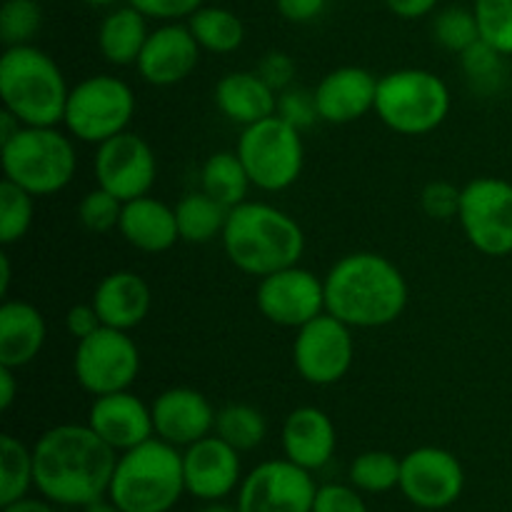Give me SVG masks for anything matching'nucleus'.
Wrapping results in <instances>:
<instances>
[{
	"label": "nucleus",
	"mask_w": 512,
	"mask_h": 512,
	"mask_svg": "<svg viewBox=\"0 0 512 512\" xmlns=\"http://www.w3.org/2000/svg\"><path fill=\"white\" fill-rule=\"evenodd\" d=\"M460 200H463V190L445 180H433L425 185L420 195V208L433 220H453L460 213Z\"/></svg>",
	"instance_id": "obj_40"
},
{
	"label": "nucleus",
	"mask_w": 512,
	"mask_h": 512,
	"mask_svg": "<svg viewBox=\"0 0 512 512\" xmlns=\"http://www.w3.org/2000/svg\"><path fill=\"white\" fill-rule=\"evenodd\" d=\"M93 170L98 188L128 203L150 193L158 175V160H155L153 148L140 135L125 130L98 145Z\"/></svg>",
	"instance_id": "obj_15"
},
{
	"label": "nucleus",
	"mask_w": 512,
	"mask_h": 512,
	"mask_svg": "<svg viewBox=\"0 0 512 512\" xmlns=\"http://www.w3.org/2000/svg\"><path fill=\"white\" fill-rule=\"evenodd\" d=\"M65 325H68V333L73 335L75 340H85L95 333V330L103 328V320H100L98 310L90 305H73L68 310V318H65Z\"/></svg>",
	"instance_id": "obj_45"
},
{
	"label": "nucleus",
	"mask_w": 512,
	"mask_h": 512,
	"mask_svg": "<svg viewBox=\"0 0 512 512\" xmlns=\"http://www.w3.org/2000/svg\"><path fill=\"white\" fill-rule=\"evenodd\" d=\"M250 185L253 183H250L248 170H245L238 153L223 150V153H213L205 160L203 173H200V188L210 198L223 203L225 208H235V205L245 203Z\"/></svg>",
	"instance_id": "obj_30"
},
{
	"label": "nucleus",
	"mask_w": 512,
	"mask_h": 512,
	"mask_svg": "<svg viewBox=\"0 0 512 512\" xmlns=\"http://www.w3.org/2000/svg\"><path fill=\"white\" fill-rule=\"evenodd\" d=\"M85 5H93V8H105V5H115L118 0H80Z\"/></svg>",
	"instance_id": "obj_53"
},
{
	"label": "nucleus",
	"mask_w": 512,
	"mask_h": 512,
	"mask_svg": "<svg viewBox=\"0 0 512 512\" xmlns=\"http://www.w3.org/2000/svg\"><path fill=\"white\" fill-rule=\"evenodd\" d=\"M135 115V93L115 75H90L70 88L63 125L80 143L100 145L125 133Z\"/></svg>",
	"instance_id": "obj_9"
},
{
	"label": "nucleus",
	"mask_w": 512,
	"mask_h": 512,
	"mask_svg": "<svg viewBox=\"0 0 512 512\" xmlns=\"http://www.w3.org/2000/svg\"><path fill=\"white\" fill-rule=\"evenodd\" d=\"M378 78L358 65H343L325 75L313 90L320 120L333 125H348L375 110Z\"/></svg>",
	"instance_id": "obj_21"
},
{
	"label": "nucleus",
	"mask_w": 512,
	"mask_h": 512,
	"mask_svg": "<svg viewBox=\"0 0 512 512\" xmlns=\"http://www.w3.org/2000/svg\"><path fill=\"white\" fill-rule=\"evenodd\" d=\"M400 463L388 450H368L350 463L348 478L360 493H390L400 485Z\"/></svg>",
	"instance_id": "obj_33"
},
{
	"label": "nucleus",
	"mask_w": 512,
	"mask_h": 512,
	"mask_svg": "<svg viewBox=\"0 0 512 512\" xmlns=\"http://www.w3.org/2000/svg\"><path fill=\"white\" fill-rule=\"evenodd\" d=\"M153 410L155 438L188 448L198 440L208 438L215 430V408L200 390L170 388L160 393L150 405Z\"/></svg>",
	"instance_id": "obj_19"
},
{
	"label": "nucleus",
	"mask_w": 512,
	"mask_h": 512,
	"mask_svg": "<svg viewBox=\"0 0 512 512\" xmlns=\"http://www.w3.org/2000/svg\"><path fill=\"white\" fill-rule=\"evenodd\" d=\"M35 488L33 448L13 435L0 438V505H10L25 498Z\"/></svg>",
	"instance_id": "obj_31"
},
{
	"label": "nucleus",
	"mask_w": 512,
	"mask_h": 512,
	"mask_svg": "<svg viewBox=\"0 0 512 512\" xmlns=\"http://www.w3.org/2000/svg\"><path fill=\"white\" fill-rule=\"evenodd\" d=\"M73 373L80 388L90 395L128 390L140 373V350L128 330L100 328L90 338L78 340Z\"/></svg>",
	"instance_id": "obj_10"
},
{
	"label": "nucleus",
	"mask_w": 512,
	"mask_h": 512,
	"mask_svg": "<svg viewBox=\"0 0 512 512\" xmlns=\"http://www.w3.org/2000/svg\"><path fill=\"white\" fill-rule=\"evenodd\" d=\"M458 218L475 250L490 258L512 253V185L508 180H470L463 188Z\"/></svg>",
	"instance_id": "obj_11"
},
{
	"label": "nucleus",
	"mask_w": 512,
	"mask_h": 512,
	"mask_svg": "<svg viewBox=\"0 0 512 512\" xmlns=\"http://www.w3.org/2000/svg\"><path fill=\"white\" fill-rule=\"evenodd\" d=\"M328 0H275V8L288 23H310L325 10Z\"/></svg>",
	"instance_id": "obj_46"
},
{
	"label": "nucleus",
	"mask_w": 512,
	"mask_h": 512,
	"mask_svg": "<svg viewBox=\"0 0 512 512\" xmlns=\"http://www.w3.org/2000/svg\"><path fill=\"white\" fill-rule=\"evenodd\" d=\"M480 38L503 55H512V0H475Z\"/></svg>",
	"instance_id": "obj_38"
},
{
	"label": "nucleus",
	"mask_w": 512,
	"mask_h": 512,
	"mask_svg": "<svg viewBox=\"0 0 512 512\" xmlns=\"http://www.w3.org/2000/svg\"><path fill=\"white\" fill-rule=\"evenodd\" d=\"M215 105L230 123L248 128L270 115H278V93L260 78L258 70L255 73L238 70L218 80Z\"/></svg>",
	"instance_id": "obj_26"
},
{
	"label": "nucleus",
	"mask_w": 512,
	"mask_h": 512,
	"mask_svg": "<svg viewBox=\"0 0 512 512\" xmlns=\"http://www.w3.org/2000/svg\"><path fill=\"white\" fill-rule=\"evenodd\" d=\"M70 88L60 65L35 45H13L0 55L3 110L23 125L55 128L63 123Z\"/></svg>",
	"instance_id": "obj_4"
},
{
	"label": "nucleus",
	"mask_w": 512,
	"mask_h": 512,
	"mask_svg": "<svg viewBox=\"0 0 512 512\" xmlns=\"http://www.w3.org/2000/svg\"><path fill=\"white\" fill-rule=\"evenodd\" d=\"M258 75L275 90V93H283V90L290 88V83H293L295 78V60L290 58L288 53L273 50V53H268L260 60Z\"/></svg>",
	"instance_id": "obj_44"
},
{
	"label": "nucleus",
	"mask_w": 512,
	"mask_h": 512,
	"mask_svg": "<svg viewBox=\"0 0 512 512\" xmlns=\"http://www.w3.org/2000/svg\"><path fill=\"white\" fill-rule=\"evenodd\" d=\"M375 113L400 135H428L450 113V90L440 75L423 68H400L378 80Z\"/></svg>",
	"instance_id": "obj_7"
},
{
	"label": "nucleus",
	"mask_w": 512,
	"mask_h": 512,
	"mask_svg": "<svg viewBox=\"0 0 512 512\" xmlns=\"http://www.w3.org/2000/svg\"><path fill=\"white\" fill-rule=\"evenodd\" d=\"M198 512H240V510H238V505L233 508V505H225L223 500H215V503H208L203 510H198Z\"/></svg>",
	"instance_id": "obj_52"
},
{
	"label": "nucleus",
	"mask_w": 512,
	"mask_h": 512,
	"mask_svg": "<svg viewBox=\"0 0 512 512\" xmlns=\"http://www.w3.org/2000/svg\"><path fill=\"white\" fill-rule=\"evenodd\" d=\"M255 300L270 323L298 330L325 313V285L310 270L290 265L260 278Z\"/></svg>",
	"instance_id": "obj_16"
},
{
	"label": "nucleus",
	"mask_w": 512,
	"mask_h": 512,
	"mask_svg": "<svg viewBox=\"0 0 512 512\" xmlns=\"http://www.w3.org/2000/svg\"><path fill=\"white\" fill-rule=\"evenodd\" d=\"M93 308L98 310L105 328L133 330L150 310V288L133 270H118L105 275L93 293Z\"/></svg>",
	"instance_id": "obj_23"
},
{
	"label": "nucleus",
	"mask_w": 512,
	"mask_h": 512,
	"mask_svg": "<svg viewBox=\"0 0 512 512\" xmlns=\"http://www.w3.org/2000/svg\"><path fill=\"white\" fill-rule=\"evenodd\" d=\"M213 433L228 445H233L238 453H248L263 443L265 435H268V423H265L263 413L253 405L233 403L218 410Z\"/></svg>",
	"instance_id": "obj_32"
},
{
	"label": "nucleus",
	"mask_w": 512,
	"mask_h": 512,
	"mask_svg": "<svg viewBox=\"0 0 512 512\" xmlns=\"http://www.w3.org/2000/svg\"><path fill=\"white\" fill-rule=\"evenodd\" d=\"M188 28L198 45L208 53H235L245 40V25L233 10L220 5H203L188 18Z\"/></svg>",
	"instance_id": "obj_29"
},
{
	"label": "nucleus",
	"mask_w": 512,
	"mask_h": 512,
	"mask_svg": "<svg viewBox=\"0 0 512 512\" xmlns=\"http://www.w3.org/2000/svg\"><path fill=\"white\" fill-rule=\"evenodd\" d=\"M355 343L350 325L330 313H320L298 328L293 343V363L300 378L310 385H335L353 365Z\"/></svg>",
	"instance_id": "obj_12"
},
{
	"label": "nucleus",
	"mask_w": 512,
	"mask_h": 512,
	"mask_svg": "<svg viewBox=\"0 0 512 512\" xmlns=\"http://www.w3.org/2000/svg\"><path fill=\"white\" fill-rule=\"evenodd\" d=\"M220 238L230 263L258 278L298 265L305 250L303 228L288 213L253 200L230 208Z\"/></svg>",
	"instance_id": "obj_3"
},
{
	"label": "nucleus",
	"mask_w": 512,
	"mask_h": 512,
	"mask_svg": "<svg viewBox=\"0 0 512 512\" xmlns=\"http://www.w3.org/2000/svg\"><path fill=\"white\" fill-rule=\"evenodd\" d=\"M505 58L500 50H495L493 45L485 43L483 38L475 45H470L465 53H460V65L465 70V78H468L470 88L478 95H495L505 85Z\"/></svg>",
	"instance_id": "obj_34"
},
{
	"label": "nucleus",
	"mask_w": 512,
	"mask_h": 512,
	"mask_svg": "<svg viewBox=\"0 0 512 512\" xmlns=\"http://www.w3.org/2000/svg\"><path fill=\"white\" fill-rule=\"evenodd\" d=\"M185 493L183 453L160 438L118 455L108 500L123 512H170Z\"/></svg>",
	"instance_id": "obj_5"
},
{
	"label": "nucleus",
	"mask_w": 512,
	"mask_h": 512,
	"mask_svg": "<svg viewBox=\"0 0 512 512\" xmlns=\"http://www.w3.org/2000/svg\"><path fill=\"white\" fill-rule=\"evenodd\" d=\"M313 473L293 460H265L250 470L238 490L240 512H313Z\"/></svg>",
	"instance_id": "obj_13"
},
{
	"label": "nucleus",
	"mask_w": 512,
	"mask_h": 512,
	"mask_svg": "<svg viewBox=\"0 0 512 512\" xmlns=\"http://www.w3.org/2000/svg\"><path fill=\"white\" fill-rule=\"evenodd\" d=\"M118 230L133 248L143 253H165L180 240L175 208L150 195L123 203Z\"/></svg>",
	"instance_id": "obj_25"
},
{
	"label": "nucleus",
	"mask_w": 512,
	"mask_h": 512,
	"mask_svg": "<svg viewBox=\"0 0 512 512\" xmlns=\"http://www.w3.org/2000/svg\"><path fill=\"white\" fill-rule=\"evenodd\" d=\"M280 438H283L285 458L293 460L300 468L310 470V473L325 468L333 458L335 445H338L333 420L328 418V413L313 408V405L295 408L285 418Z\"/></svg>",
	"instance_id": "obj_22"
},
{
	"label": "nucleus",
	"mask_w": 512,
	"mask_h": 512,
	"mask_svg": "<svg viewBox=\"0 0 512 512\" xmlns=\"http://www.w3.org/2000/svg\"><path fill=\"white\" fill-rule=\"evenodd\" d=\"M200 45L193 38L188 25L163 23L160 28L150 30L143 50L138 58V73L143 80L158 88L178 85L198 68L200 63Z\"/></svg>",
	"instance_id": "obj_18"
},
{
	"label": "nucleus",
	"mask_w": 512,
	"mask_h": 512,
	"mask_svg": "<svg viewBox=\"0 0 512 512\" xmlns=\"http://www.w3.org/2000/svg\"><path fill=\"white\" fill-rule=\"evenodd\" d=\"M278 115L288 120L290 125H295L300 133L310 128L315 120H320L318 108H315V95L298 88H288L278 95Z\"/></svg>",
	"instance_id": "obj_41"
},
{
	"label": "nucleus",
	"mask_w": 512,
	"mask_h": 512,
	"mask_svg": "<svg viewBox=\"0 0 512 512\" xmlns=\"http://www.w3.org/2000/svg\"><path fill=\"white\" fill-rule=\"evenodd\" d=\"M148 18L133 5L113 8L98 28V48L113 65H135L148 40Z\"/></svg>",
	"instance_id": "obj_27"
},
{
	"label": "nucleus",
	"mask_w": 512,
	"mask_h": 512,
	"mask_svg": "<svg viewBox=\"0 0 512 512\" xmlns=\"http://www.w3.org/2000/svg\"><path fill=\"white\" fill-rule=\"evenodd\" d=\"M45 318L25 300H5L0 305V365L25 368L40 355L45 345Z\"/></svg>",
	"instance_id": "obj_24"
},
{
	"label": "nucleus",
	"mask_w": 512,
	"mask_h": 512,
	"mask_svg": "<svg viewBox=\"0 0 512 512\" xmlns=\"http://www.w3.org/2000/svg\"><path fill=\"white\" fill-rule=\"evenodd\" d=\"M15 398H18V380H15V370L0 365V410L13 408Z\"/></svg>",
	"instance_id": "obj_48"
},
{
	"label": "nucleus",
	"mask_w": 512,
	"mask_h": 512,
	"mask_svg": "<svg viewBox=\"0 0 512 512\" xmlns=\"http://www.w3.org/2000/svg\"><path fill=\"white\" fill-rule=\"evenodd\" d=\"M83 512H123V510H120L115 503H110V500H108V503H105V500H98V503L83 508Z\"/></svg>",
	"instance_id": "obj_51"
},
{
	"label": "nucleus",
	"mask_w": 512,
	"mask_h": 512,
	"mask_svg": "<svg viewBox=\"0 0 512 512\" xmlns=\"http://www.w3.org/2000/svg\"><path fill=\"white\" fill-rule=\"evenodd\" d=\"M433 38L440 48L450 50V53H465L470 45H475L480 40L475 10L450 5V8H443L440 13H435Z\"/></svg>",
	"instance_id": "obj_35"
},
{
	"label": "nucleus",
	"mask_w": 512,
	"mask_h": 512,
	"mask_svg": "<svg viewBox=\"0 0 512 512\" xmlns=\"http://www.w3.org/2000/svg\"><path fill=\"white\" fill-rule=\"evenodd\" d=\"M135 10L150 20H160V23H178V20L190 18L195 10L205 5V0H128Z\"/></svg>",
	"instance_id": "obj_43"
},
{
	"label": "nucleus",
	"mask_w": 512,
	"mask_h": 512,
	"mask_svg": "<svg viewBox=\"0 0 512 512\" xmlns=\"http://www.w3.org/2000/svg\"><path fill=\"white\" fill-rule=\"evenodd\" d=\"M400 493L420 510H445L463 495L465 470L450 450L425 445L400 463Z\"/></svg>",
	"instance_id": "obj_14"
},
{
	"label": "nucleus",
	"mask_w": 512,
	"mask_h": 512,
	"mask_svg": "<svg viewBox=\"0 0 512 512\" xmlns=\"http://www.w3.org/2000/svg\"><path fill=\"white\" fill-rule=\"evenodd\" d=\"M5 180L28 190L33 198L68 188L78 168L73 140L58 128L23 125L13 138L0 143Z\"/></svg>",
	"instance_id": "obj_6"
},
{
	"label": "nucleus",
	"mask_w": 512,
	"mask_h": 512,
	"mask_svg": "<svg viewBox=\"0 0 512 512\" xmlns=\"http://www.w3.org/2000/svg\"><path fill=\"white\" fill-rule=\"evenodd\" d=\"M440 0H385L388 10L403 20H418L438 8Z\"/></svg>",
	"instance_id": "obj_47"
},
{
	"label": "nucleus",
	"mask_w": 512,
	"mask_h": 512,
	"mask_svg": "<svg viewBox=\"0 0 512 512\" xmlns=\"http://www.w3.org/2000/svg\"><path fill=\"white\" fill-rule=\"evenodd\" d=\"M88 425L115 453H125L155 438L153 410L128 390L98 395L90 405Z\"/></svg>",
	"instance_id": "obj_20"
},
{
	"label": "nucleus",
	"mask_w": 512,
	"mask_h": 512,
	"mask_svg": "<svg viewBox=\"0 0 512 512\" xmlns=\"http://www.w3.org/2000/svg\"><path fill=\"white\" fill-rule=\"evenodd\" d=\"M325 313L350 328H383L408 305V283L398 265L378 253H350L328 270Z\"/></svg>",
	"instance_id": "obj_2"
},
{
	"label": "nucleus",
	"mask_w": 512,
	"mask_h": 512,
	"mask_svg": "<svg viewBox=\"0 0 512 512\" xmlns=\"http://www.w3.org/2000/svg\"><path fill=\"white\" fill-rule=\"evenodd\" d=\"M3 512H58L55 510V503H50V500L45 498H20L15 500V503L10 505H3Z\"/></svg>",
	"instance_id": "obj_49"
},
{
	"label": "nucleus",
	"mask_w": 512,
	"mask_h": 512,
	"mask_svg": "<svg viewBox=\"0 0 512 512\" xmlns=\"http://www.w3.org/2000/svg\"><path fill=\"white\" fill-rule=\"evenodd\" d=\"M120 215H123V200L103 188L90 190L78 205V220L90 233H108L118 228Z\"/></svg>",
	"instance_id": "obj_39"
},
{
	"label": "nucleus",
	"mask_w": 512,
	"mask_h": 512,
	"mask_svg": "<svg viewBox=\"0 0 512 512\" xmlns=\"http://www.w3.org/2000/svg\"><path fill=\"white\" fill-rule=\"evenodd\" d=\"M30 225H33V195L10 180H3L0 185V243H18L28 235Z\"/></svg>",
	"instance_id": "obj_36"
},
{
	"label": "nucleus",
	"mask_w": 512,
	"mask_h": 512,
	"mask_svg": "<svg viewBox=\"0 0 512 512\" xmlns=\"http://www.w3.org/2000/svg\"><path fill=\"white\" fill-rule=\"evenodd\" d=\"M235 153L243 160L250 183L265 193L290 188L303 173L305 150L300 130L280 115L243 128Z\"/></svg>",
	"instance_id": "obj_8"
},
{
	"label": "nucleus",
	"mask_w": 512,
	"mask_h": 512,
	"mask_svg": "<svg viewBox=\"0 0 512 512\" xmlns=\"http://www.w3.org/2000/svg\"><path fill=\"white\" fill-rule=\"evenodd\" d=\"M10 278H13V270H10V258L8 255H0V295H8Z\"/></svg>",
	"instance_id": "obj_50"
},
{
	"label": "nucleus",
	"mask_w": 512,
	"mask_h": 512,
	"mask_svg": "<svg viewBox=\"0 0 512 512\" xmlns=\"http://www.w3.org/2000/svg\"><path fill=\"white\" fill-rule=\"evenodd\" d=\"M313 512H368L363 495L353 485L328 483L315 493Z\"/></svg>",
	"instance_id": "obj_42"
},
{
	"label": "nucleus",
	"mask_w": 512,
	"mask_h": 512,
	"mask_svg": "<svg viewBox=\"0 0 512 512\" xmlns=\"http://www.w3.org/2000/svg\"><path fill=\"white\" fill-rule=\"evenodd\" d=\"M118 453L90 425H55L33 445L35 488L65 508H88L108 495Z\"/></svg>",
	"instance_id": "obj_1"
},
{
	"label": "nucleus",
	"mask_w": 512,
	"mask_h": 512,
	"mask_svg": "<svg viewBox=\"0 0 512 512\" xmlns=\"http://www.w3.org/2000/svg\"><path fill=\"white\" fill-rule=\"evenodd\" d=\"M43 25V8L38 0H5L0 8V38L5 48L28 45Z\"/></svg>",
	"instance_id": "obj_37"
},
{
	"label": "nucleus",
	"mask_w": 512,
	"mask_h": 512,
	"mask_svg": "<svg viewBox=\"0 0 512 512\" xmlns=\"http://www.w3.org/2000/svg\"><path fill=\"white\" fill-rule=\"evenodd\" d=\"M230 208L210 198L208 193H190L175 205V220H178L180 240L185 243L203 245L223 235L225 223H228Z\"/></svg>",
	"instance_id": "obj_28"
},
{
	"label": "nucleus",
	"mask_w": 512,
	"mask_h": 512,
	"mask_svg": "<svg viewBox=\"0 0 512 512\" xmlns=\"http://www.w3.org/2000/svg\"><path fill=\"white\" fill-rule=\"evenodd\" d=\"M240 453L218 435L188 445L183 453L185 493L203 503L225 500L235 488H240Z\"/></svg>",
	"instance_id": "obj_17"
}]
</instances>
